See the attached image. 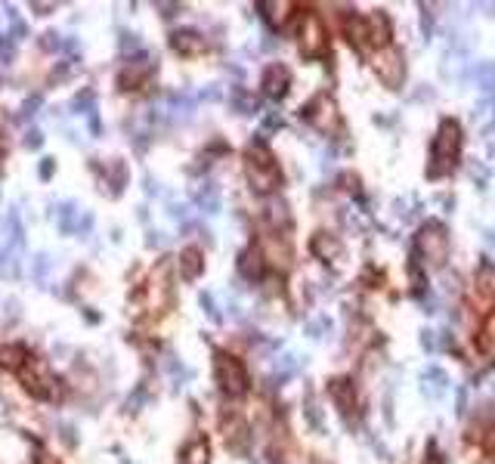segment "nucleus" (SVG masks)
<instances>
[{
	"instance_id": "1",
	"label": "nucleus",
	"mask_w": 495,
	"mask_h": 464,
	"mask_svg": "<svg viewBox=\"0 0 495 464\" xmlns=\"http://www.w3.org/2000/svg\"><path fill=\"white\" fill-rule=\"evenodd\" d=\"M461 152V127L455 121H443L439 124V134L433 139V152H430V176H443L455 170Z\"/></svg>"
},
{
	"instance_id": "2",
	"label": "nucleus",
	"mask_w": 495,
	"mask_h": 464,
	"mask_svg": "<svg viewBox=\"0 0 495 464\" xmlns=\"http://www.w3.org/2000/svg\"><path fill=\"white\" fill-rule=\"evenodd\" d=\"M248 180H251V186L257 192H269L273 186H278V167L273 161V155H269L266 149H260V146H254L251 152H248Z\"/></svg>"
},
{
	"instance_id": "3",
	"label": "nucleus",
	"mask_w": 495,
	"mask_h": 464,
	"mask_svg": "<svg viewBox=\"0 0 495 464\" xmlns=\"http://www.w3.org/2000/svg\"><path fill=\"white\" fill-rule=\"evenodd\" d=\"M415 247L430 266H439L446 260V251H449V232L443 223H424L421 232L415 238Z\"/></svg>"
},
{
	"instance_id": "4",
	"label": "nucleus",
	"mask_w": 495,
	"mask_h": 464,
	"mask_svg": "<svg viewBox=\"0 0 495 464\" xmlns=\"http://www.w3.org/2000/svg\"><path fill=\"white\" fill-rule=\"evenodd\" d=\"M214 375H217V384L226 397H242L245 387H248V378H245V368L238 366V359H232L226 353H217L214 356Z\"/></svg>"
},
{
	"instance_id": "5",
	"label": "nucleus",
	"mask_w": 495,
	"mask_h": 464,
	"mask_svg": "<svg viewBox=\"0 0 495 464\" xmlns=\"http://www.w3.org/2000/svg\"><path fill=\"white\" fill-rule=\"evenodd\" d=\"M371 68L381 77V84H387L390 90L402 87V81H406V62H402V53L393 50V46L378 50L375 56H371Z\"/></svg>"
},
{
	"instance_id": "6",
	"label": "nucleus",
	"mask_w": 495,
	"mask_h": 464,
	"mask_svg": "<svg viewBox=\"0 0 495 464\" xmlns=\"http://www.w3.org/2000/svg\"><path fill=\"white\" fill-rule=\"evenodd\" d=\"M307 121L313 124L316 130H322V134H331V130H338V105L335 99L328 96V93H319V96L313 99V103L307 105Z\"/></svg>"
},
{
	"instance_id": "7",
	"label": "nucleus",
	"mask_w": 495,
	"mask_h": 464,
	"mask_svg": "<svg viewBox=\"0 0 495 464\" xmlns=\"http://www.w3.org/2000/svg\"><path fill=\"white\" fill-rule=\"evenodd\" d=\"M300 50H304V56H319L325 50V31L316 15H307L300 25Z\"/></svg>"
},
{
	"instance_id": "8",
	"label": "nucleus",
	"mask_w": 495,
	"mask_h": 464,
	"mask_svg": "<svg viewBox=\"0 0 495 464\" xmlns=\"http://www.w3.org/2000/svg\"><path fill=\"white\" fill-rule=\"evenodd\" d=\"M288 81H291V75H288V68L282 65V62H273V65L263 72V93L266 96H285V90H288Z\"/></svg>"
},
{
	"instance_id": "9",
	"label": "nucleus",
	"mask_w": 495,
	"mask_h": 464,
	"mask_svg": "<svg viewBox=\"0 0 495 464\" xmlns=\"http://www.w3.org/2000/svg\"><path fill=\"white\" fill-rule=\"evenodd\" d=\"M59 226L62 232H87L93 226V220L87 214L77 217V205L75 201H65V205H59Z\"/></svg>"
},
{
	"instance_id": "10",
	"label": "nucleus",
	"mask_w": 495,
	"mask_h": 464,
	"mask_svg": "<svg viewBox=\"0 0 495 464\" xmlns=\"http://www.w3.org/2000/svg\"><path fill=\"white\" fill-rule=\"evenodd\" d=\"M331 397H335L338 408L344 415H353L356 412V393H353V384L347 381V378H338V381H331Z\"/></svg>"
},
{
	"instance_id": "11",
	"label": "nucleus",
	"mask_w": 495,
	"mask_h": 464,
	"mask_svg": "<svg viewBox=\"0 0 495 464\" xmlns=\"http://www.w3.org/2000/svg\"><path fill=\"white\" fill-rule=\"evenodd\" d=\"M309 247H313V254L319 260H335L340 254V242H338V236H331V232H316Z\"/></svg>"
},
{
	"instance_id": "12",
	"label": "nucleus",
	"mask_w": 495,
	"mask_h": 464,
	"mask_svg": "<svg viewBox=\"0 0 495 464\" xmlns=\"http://www.w3.org/2000/svg\"><path fill=\"white\" fill-rule=\"evenodd\" d=\"M446 384H449V378H446V371L443 368H428L421 375V393L424 397H430V399H439V393L446 390Z\"/></svg>"
},
{
	"instance_id": "13",
	"label": "nucleus",
	"mask_w": 495,
	"mask_h": 464,
	"mask_svg": "<svg viewBox=\"0 0 495 464\" xmlns=\"http://www.w3.org/2000/svg\"><path fill=\"white\" fill-rule=\"evenodd\" d=\"M468 53L461 50V46H455L452 53H446V62H443V77H449V81H461V75L468 72Z\"/></svg>"
},
{
	"instance_id": "14",
	"label": "nucleus",
	"mask_w": 495,
	"mask_h": 464,
	"mask_svg": "<svg viewBox=\"0 0 495 464\" xmlns=\"http://www.w3.org/2000/svg\"><path fill=\"white\" fill-rule=\"evenodd\" d=\"M170 46L180 53H201L205 50V41H201L198 31H174V37H170Z\"/></svg>"
},
{
	"instance_id": "15",
	"label": "nucleus",
	"mask_w": 495,
	"mask_h": 464,
	"mask_svg": "<svg viewBox=\"0 0 495 464\" xmlns=\"http://www.w3.org/2000/svg\"><path fill=\"white\" fill-rule=\"evenodd\" d=\"M470 77L483 93H495V62H477L470 68Z\"/></svg>"
},
{
	"instance_id": "16",
	"label": "nucleus",
	"mask_w": 495,
	"mask_h": 464,
	"mask_svg": "<svg viewBox=\"0 0 495 464\" xmlns=\"http://www.w3.org/2000/svg\"><path fill=\"white\" fill-rule=\"evenodd\" d=\"M238 273H242L245 278H260L263 276V260H260L257 247L242 251V257H238Z\"/></svg>"
},
{
	"instance_id": "17",
	"label": "nucleus",
	"mask_w": 495,
	"mask_h": 464,
	"mask_svg": "<svg viewBox=\"0 0 495 464\" xmlns=\"http://www.w3.org/2000/svg\"><path fill=\"white\" fill-rule=\"evenodd\" d=\"M266 220L273 223V226H288V223H291L288 205H285L282 198H269L266 201Z\"/></svg>"
},
{
	"instance_id": "18",
	"label": "nucleus",
	"mask_w": 495,
	"mask_h": 464,
	"mask_svg": "<svg viewBox=\"0 0 495 464\" xmlns=\"http://www.w3.org/2000/svg\"><path fill=\"white\" fill-rule=\"evenodd\" d=\"M195 205L205 214H217V211H220V192H217L214 186H207V189H201L195 195Z\"/></svg>"
},
{
	"instance_id": "19",
	"label": "nucleus",
	"mask_w": 495,
	"mask_h": 464,
	"mask_svg": "<svg viewBox=\"0 0 495 464\" xmlns=\"http://www.w3.org/2000/svg\"><path fill=\"white\" fill-rule=\"evenodd\" d=\"M180 260H183V276H186V278H198L201 269H205V266H201V257H198L195 247H186Z\"/></svg>"
},
{
	"instance_id": "20",
	"label": "nucleus",
	"mask_w": 495,
	"mask_h": 464,
	"mask_svg": "<svg viewBox=\"0 0 495 464\" xmlns=\"http://www.w3.org/2000/svg\"><path fill=\"white\" fill-rule=\"evenodd\" d=\"M232 105H236L238 115H254V112H257V99H254L251 93H245L242 87L232 93Z\"/></svg>"
},
{
	"instance_id": "21",
	"label": "nucleus",
	"mask_w": 495,
	"mask_h": 464,
	"mask_svg": "<svg viewBox=\"0 0 495 464\" xmlns=\"http://www.w3.org/2000/svg\"><path fill=\"white\" fill-rule=\"evenodd\" d=\"M300 366H304V356H294V353H285L276 359L278 375H294V371H300Z\"/></svg>"
},
{
	"instance_id": "22",
	"label": "nucleus",
	"mask_w": 495,
	"mask_h": 464,
	"mask_svg": "<svg viewBox=\"0 0 495 464\" xmlns=\"http://www.w3.org/2000/svg\"><path fill=\"white\" fill-rule=\"evenodd\" d=\"M477 285H480V291H483L486 297H492V294H495V266L486 263V266L477 273Z\"/></svg>"
},
{
	"instance_id": "23",
	"label": "nucleus",
	"mask_w": 495,
	"mask_h": 464,
	"mask_svg": "<svg viewBox=\"0 0 495 464\" xmlns=\"http://www.w3.org/2000/svg\"><path fill=\"white\" fill-rule=\"evenodd\" d=\"M15 247H6V251H0V276H15L19 273V260H13Z\"/></svg>"
},
{
	"instance_id": "24",
	"label": "nucleus",
	"mask_w": 495,
	"mask_h": 464,
	"mask_svg": "<svg viewBox=\"0 0 495 464\" xmlns=\"http://www.w3.org/2000/svg\"><path fill=\"white\" fill-rule=\"evenodd\" d=\"M263 10H269V22H273V25H282L291 6L288 4H263Z\"/></svg>"
},
{
	"instance_id": "25",
	"label": "nucleus",
	"mask_w": 495,
	"mask_h": 464,
	"mask_svg": "<svg viewBox=\"0 0 495 464\" xmlns=\"http://www.w3.org/2000/svg\"><path fill=\"white\" fill-rule=\"evenodd\" d=\"M433 6L430 4H421V34L430 37V28H433Z\"/></svg>"
},
{
	"instance_id": "26",
	"label": "nucleus",
	"mask_w": 495,
	"mask_h": 464,
	"mask_svg": "<svg viewBox=\"0 0 495 464\" xmlns=\"http://www.w3.org/2000/svg\"><path fill=\"white\" fill-rule=\"evenodd\" d=\"M186 464H207V443L205 439L195 443V449H192V461H186Z\"/></svg>"
},
{
	"instance_id": "27",
	"label": "nucleus",
	"mask_w": 495,
	"mask_h": 464,
	"mask_svg": "<svg viewBox=\"0 0 495 464\" xmlns=\"http://www.w3.org/2000/svg\"><path fill=\"white\" fill-rule=\"evenodd\" d=\"M13 53H15L13 37H4V34H0V62H4V65H6V62L13 59Z\"/></svg>"
},
{
	"instance_id": "28",
	"label": "nucleus",
	"mask_w": 495,
	"mask_h": 464,
	"mask_svg": "<svg viewBox=\"0 0 495 464\" xmlns=\"http://www.w3.org/2000/svg\"><path fill=\"white\" fill-rule=\"evenodd\" d=\"M41 46H44V50H59L62 41H59V34H56V31H46V34L41 37Z\"/></svg>"
},
{
	"instance_id": "29",
	"label": "nucleus",
	"mask_w": 495,
	"mask_h": 464,
	"mask_svg": "<svg viewBox=\"0 0 495 464\" xmlns=\"http://www.w3.org/2000/svg\"><path fill=\"white\" fill-rule=\"evenodd\" d=\"M201 304H205V313L211 316L214 322H220L223 316H220V309H217V304H211V294H201Z\"/></svg>"
},
{
	"instance_id": "30",
	"label": "nucleus",
	"mask_w": 495,
	"mask_h": 464,
	"mask_svg": "<svg viewBox=\"0 0 495 464\" xmlns=\"http://www.w3.org/2000/svg\"><path fill=\"white\" fill-rule=\"evenodd\" d=\"M50 266H53V263H50V257H46V254H41V257H34V276H37V278L50 273Z\"/></svg>"
},
{
	"instance_id": "31",
	"label": "nucleus",
	"mask_w": 495,
	"mask_h": 464,
	"mask_svg": "<svg viewBox=\"0 0 495 464\" xmlns=\"http://www.w3.org/2000/svg\"><path fill=\"white\" fill-rule=\"evenodd\" d=\"M325 328H328V319H316V322L307 325V335H309V337H322Z\"/></svg>"
},
{
	"instance_id": "32",
	"label": "nucleus",
	"mask_w": 495,
	"mask_h": 464,
	"mask_svg": "<svg viewBox=\"0 0 495 464\" xmlns=\"http://www.w3.org/2000/svg\"><path fill=\"white\" fill-rule=\"evenodd\" d=\"M421 344L428 347V350H437V347H439V340H437V331L424 328V331H421Z\"/></svg>"
},
{
	"instance_id": "33",
	"label": "nucleus",
	"mask_w": 495,
	"mask_h": 464,
	"mask_svg": "<svg viewBox=\"0 0 495 464\" xmlns=\"http://www.w3.org/2000/svg\"><path fill=\"white\" fill-rule=\"evenodd\" d=\"M34 108H41V96H31L25 105H22V118H31L34 115Z\"/></svg>"
},
{
	"instance_id": "34",
	"label": "nucleus",
	"mask_w": 495,
	"mask_h": 464,
	"mask_svg": "<svg viewBox=\"0 0 495 464\" xmlns=\"http://www.w3.org/2000/svg\"><path fill=\"white\" fill-rule=\"evenodd\" d=\"M134 46H139L136 34H130V31H124V34H121V50H134Z\"/></svg>"
},
{
	"instance_id": "35",
	"label": "nucleus",
	"mask_w": 495,
	"mask_h": 464,
	"mask_svg": "<svg viewBox=\"0 0 495 464\" xmlns=\"http://www.w3.org/2000/svg\"><path fill=\"white\" fill-rule=\"evenodd\" d=\"M41 143H44V136L37 134V130H31L28 139H25V146H28V149H37V146H41Z\"/></svg>"
},
{
	"instance_id": "36",
	"label": "nucleus",
	"mask_w": 495,
	"mask_h": 464,
	"mask_svg": "<svg viewBox=\"0 0 495 464\" xmlns=\"http://www.w3.org/2000/svg\"><path fill=\"white\" fill-rule=\"evenodd\" d=\"M220 96H223V93L217 90V87H207L205 93H201V99H214V103H217V99H220Z\"/></svg>"
},
{
	"instance_id": "37",
	"label": "nucleus",
	"mask_w": 495,
	"mask_h": 464,
	"mask_svg": "<svg viewBox=\"0 0 495 464\" xmlns=\"http://www.w3.org/2000/svg\"><path fill=\"white\" fill-rule=\"evenodd\" d=\"M25 31H28V28H25V22H19V19L13 22V34H19V37H22V34H25ZM19 37H15V41H19Z\"/></svg>"
},
{
	"instance_id": "38",
	"label": "nucleus",
	"mask_w": 495,
	"mask_h": 464,
	"mask_svg": "<svg viewBox=\"0 0 495 464\" xmlns=\"http://www.w3.org/2000/svg\"><path fill=\"white\" fill-rule=\"evenodd\" d=\"M486 449L495 455V427H489V437H486Z\"/></svg>"
},
{
	"instance_id": "39",
	"label": "nucleus",
	"mask_w": 495,
	"mask_h": 464,
	"mask_svg": "<svg viewBox=\"0 0 495 464\" xmlns=\"http://www.w3.org/2000/svg\"><path fill=\"white\" fill-rule=\"evenodd\" d=\"M53 174V158H44V167H41V176H50Z\"/></svg>"
},
{
	"instance_id": "40",
	"label": "nucleus",
	"mask_w": 495,
	"mask_h": 464,
	"mask_svg": "<svg viewBox=\"0 0 495 464\" xmlns=\"http://www.w3.org/2000/svg\"><path fill=\"white\" fill-rule=\"evenodd\" d=\"M430 96H433V90H430V87H424V90H418L412 99H430Z\"/></svg>"
},
{
	"instance_id": "41",
	"label": "nucleus",
	"mask_w": 495,
	"mask_h": 464,
	"mask_svg": "<svg viewBox=\"0 0 495 464\" xmlns=\"http://www.w3.org/2000/svg\"><path fill=\"white\" fill-rule=\"evenodd\" d=\"M486 247H489V251H495V229L486 232Z\"/></svg>"
},
{
	"instance_id": "42",
	"label": "nucleus",
	"mask_w": 495,
	"mask_h": 464,
	"mask_svg": "<svg viewBox=\"0 0 495 464\" xmlns=\"http://www.w3.org/2000/svg\"><path fill=\"white\" fill-rule=\"evenodd\" d=\"M486 335H489V337L495 340V316H492V319H489V325H486Z\"/></svg>"
},
{
	"instance_id": "43",
	"label": "nucleus",
	"mask_w": 495,
	"mask_h": 464,
	"mask_svg": "<svg viewBox=\"0 0 495 464\" xmlns=\"http://www.w3.org/2000/svg\"><path fill=\"white\" fill-rule=\"evenodd\" d=\"M489 130H495V112H492V121H489Z\"/></svg>"
},
{
	"instance_id": "44",
	"label": "nucleus",
	"mask_w": 495,
	"mask_h": 464,
	"mask_svg": "<svg viewBox=\"0 0 495 464\" xmlns=\"http://www.w3.org/2000/svg\"><path fill=\"white\" fill-rule=\"evenodd\" d=\"M319 464H322V461H319Z\"/></svg>"
}]
</instances>
